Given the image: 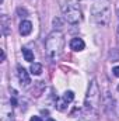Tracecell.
Masks as SVG:
<instances>
[{
	"mask_svg": "<svg viewBox=\"0 0 119 121\" xmlns=\"http://www.w3.org/2000/svg\"><path fill=\"white\" fill-rule=\"evenodd\" d=\"M92 21L98 26H107L111 20V3L109 0H94L91 7Z\"/></svg>",
	"mask_w": 119,
	"mask_h": 121,
	"instance_id": "cell-1",
	"label": "cell"
},
{
	"mask_svg": "<svg viewBox=\"0 0 119 121\" xmlns=\"http://www.w3.org/2000/svg\"><path fill=\"white\" fill-rule=\"evenodd\" d=\"M63 47H64V37L60 31H53L48 35L45 41V49L49 58L58 59L63 52Z\"/></svg>",
	"mask_w": 119,
	"mask_h": 121,
	"instance_id": "cell-2",
	"label": "cell"
},
{
	"mask_svg": "<svg viewBox=\"0 0 119 121\" xmlns=\"http://www.w3.org/2000/svg\"><path fill=\"white\" fill-rule=\"evenodd\" d=\"M99 101H101V94L99 89L95 80H91L88 86V93H87V99H86V107L84 111H87L90 114H95L98 113V107H99Z\"/></svg>",
	"mask_w": 119,
	"mask_h": 121,
	"instance_id": "cell-3",
	"label": "cell"
},
{
	"mask_svg": "<svg viewBox=\"0 0 119 121\" xmlns=\"http://www.w3.org/2000/svg\"><path fill=\"white\" fill-rule=\"evenodd\" d=\"M62 10H63V16H64L67 23H70V24L80 23L81 11H80V7H79L76 0H67V3H64L62 6Z\"/></svg>",
	"mask_w": 119,
	"mask_h": 121,
	"instance_id": "cell-4",
	"label": "cell"
},
{
	"mask_svg": "<svg viewBox=\"0 0 119 121\" xmlns=\"http://www.w3.org/2000/svg\"><path fill=\"white\" fill-rule=\"evenodd\" d=\"M0 121H14V113H13V106L8 103H3L1 111H0Z\"/></svg>",
	"mask_w": 119,
	"mask_h": 121,
	"instance_id": "cell-5",
	"label": "cell"
},
{
	"mask_svg": "<svg viewBox=\"0 0 119 121\" xmlns=\"http://www.w3.org/2000/svg\"><path fill=\"white\" fill-rule=\"evenodd\" d=\"M17 75H18V79H20V82H21V85H24V86H28L31 83V79H30V75H28V72L23 68V66H17Z\"/></svg>",
	"mask_w": 119,
	"mask_h": 121,
	"instance_id": "cell-6",
	"label": "cell"
},
{
	"mask_svg": "<svg viewBox=\"0 0 119 121\" xmlns=\"http://www.w3.org/2000/svg\"><path fill=\"white\" fill-rule=\"evenodd\" d=\"M84 47H86V44H84V41H83L81 38H73V39L70 41V48H71L73 51H76V52L83 51Z\"/></svg>",
	"mask_w": 119,
	"mask_h": 121,
	"instance_id": "cell-7",
	"label": "cell"
},
{
	"mask_svg": "<svg viewBox=\"0 0 119 121\" xmlns=\"http://www.w3.org/2000/svg\"><path fill=\"white\" fill-rule=\"evenodd\" d=\"M31 31H32V24H31V21H28V20L21 21V24H20V34H21V35H28Z\"/></svg>",
	"mask_w": 119,
	"mask_h": 121,
	"instance_id": "cell-8",
	"label": "cell"
},
{
	"mask_svg": "<svg viewBox=\"0 0 119 121\" xmlns=\"http://www.w3.org/2000/svg\"><path fill=\"white\" fill-rule=\"evenodd\" d=\"M8 24H10V20H8V17L7 16H1V21H0V26H1V32H3V35H7L10 31H8Z\"/></svg>",
	"mask_w": 119,
	"mask_h": 121,
	"instance_id": "cell-9",
	"label": "cell"
},
{
	"mask_svg": "<svg viewBox=\"0 0 119 121\" xmlns=\"http://www.w3.org/2000/svg\"><path fill=\"white\" fill-rule=\"evenodd\" d=\"M30 70H31V73L32 75H35V76H38V75H41L42 73V65L41 63H31V66H30Z\"/></svg>",
	"mask_w": 119,
	"mask_h": 121,
	"instance_id": "cell-10",
	"label": "cell"
},
{
	"mask_svg": "<svg viewBox=\"0 0 119 121\" xmlns=\"http://www.w3.org/2000/svg\"><path fill=\"white\" fill-rule=\"evenodd\" d=\"M23 55H24V59L28 60V62H32L34 60V54L31 52L28 48H23Z\"/></svg>",
	"mask_w": 119,
	"mask_h": 121,
	"instance_id": "cell-11",
	"label": "cell"
},
{
	"mask_svg": "<svg viewBox=\"0 0 119 121\" xmlns=\"http://www.w3.org/2000/svg\"><path fill=\"white\" fill-rule=\"evenodd\" d=\"M63 100H64L67 104H69V103H71V101L74 100V93H73V91H70V90L66 91V93L63 94Z\"/></svg>",
	"mask_w": 119,
	"mask_h": 121,
	"instance_id": "cell-12",
	"label": "cell"
},
{
	"mask_svg": "<svg viewBox=\"0 0 119 121\" xmlns=\"http://www.w3.org/2000/svg\"><path fill=\"white\" fill-rule=\"evenodd\" d=\"M66 107H67V103H66L63 99H60V100L56 101V108H58L59 111H64V110H66Z\"/></svg>",
	"mask_w": 119,
	"mask_h": 121,
	"instance_id": "cell-13",
	"label": "cell"
},
{
	"mask_svg": "<svg viewBox=\"0 0 119 121\" xmlns=\"http://www.w3.org/2000/svg\"><path fill=\"white\" fill-rule=\"evenodd\" d=\"M112 72H114V75H115V76H118V78H119V66H115Z\"/></svg>",
	"mask_w": 119,
	"mask_h": 121,
	"instance_id": "cell-14",
	"label": "cell"
},
{
	"mask_svg": "<svg viewBox=\"0 0 119 121\" xmlns=\"http://www.w3.org/2000/svg\"><path fill=\"white\" fill-rule=\"evenodd\" d=\"M17 11H18V14H21V13H23V14H27V11H25V10H23L21 7H20V9H18Z\"/></svg>",
	"mask_w": 119,
	"mask_h": 121,
	"instance_id": "cell-15",
	"label": "cell"
},
{
	"mask_svg": "<svg viewBox=\"0 0 119 121\" xmlns=\"http://www.w3.org/2000/svg\"><path fill=\"white\" fill-rule=\"evenodd\" d=\"M30 121H42V120H41L39 117H32V118H31Z\"/></svg>",
	"mask_w": 119,
	"mask_h": 121,
	"instance_id": "cell-16",
	"label": "cell"
},
{
	"mask_svg": "<svg viewBox=\"0 0 119 121\" xmlns=\"http://www.w3.org/2000/svg\"><path fill=\"white\" fill-rule=\"evenodd\" d=\"M46 121H55V120H53V118H48Z\"/></svg>",
	"mask_w": 119,
	"mask_h": 121,
	"instance_id": "cell-17",
	"label": "cell"
},
{
	"mask_svg": "<svg viewBox=\"0 0 119 121\" xmlns=\"http://www.w3.org/2000/svg\"><path fill=\"white\" fill-rule=\"evenodd\" d=\"M118 91H119V85H118Z\"/></svg>",
	"mask_w": 119,
	"mask_h": 121,
	"instance_id": "cell-18",
	"label": "cell"
}]
</instances>
